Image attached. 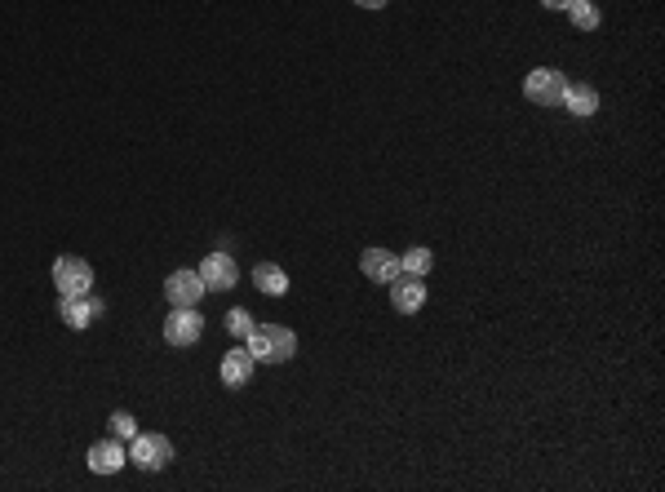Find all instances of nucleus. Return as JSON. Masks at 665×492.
<instances>
[{
    "label": "nucleus",
    "instance_id": "1",
    "mask_svg": "<svg viewBox=\"0 0 665 492\" xmlns=\"http://www.w3.org/2000/svg\"><path fill=\"white\" fill-rule=\"evenodd\" d=\"M244 342H249L244 351L258 364H289L293 355H298V333L284 324H253Z\"/></svg>",
    "mask_w": 665,
    "mask_h": 492
},
{
    "label": "nucleus",
    "instance_id": "2",
    "mask_svg": "<svg viewBox=\"0 0 665 492\" xmlns=\"http://www.w3.org/2000/svg\"><path fill=\"white\" fill-rule=\"evenodd\" d=\"M129 461L138 470H147V475H156V470H165L173 461V439L169 435H156V430H147V435H133L129 439Z\"/></svg>",
    "mask_w": 665,
    "mask_h": 492
},
{
    "label": "nucleus",
    "instance_id": "3",
    "mask_svg": "<svg viewBox=\"0 0 665 492\" xmlns=\"http://www.w3.org/2000/svg\"><path fill=\"white\" fill-rule=\"evenodd\" d=\"M564 89H568V80H564V71H555V67H537L524 76V98L537 102V107H559V102H564Z\"/></svg>",
    "mask_w": 665,
    "mask_h": 492
},
{
    "label": "nucleus",
    "instance_id": "4",
    "mask_svg": "<svg viewBox=\"0 0 665 492\" xmlns=\"http://www.w3.org/2000/svg\"><path fill=\"white\" fill-rule=\"evenodd\" d=\"M54 284L63 297H76V293H89L94 289V266L85 258H76V253H63V258H54Z\"/></svg>",
    "mask_w": 665,
    "mask_h": 492
},
{
    "label": "nucleus",
    "instance_id": "5",
    "mask_svg": "<svg viewBox=\"0 0 665 492\" xmlns=\"http://www.w3.org/2000/svg\"><path fill=\"white\" fill-rule=\"evenodd\" d=\"M204 337V315L196 306H173L165 320V342L169 346H196Z\"/></svg>",
    "mask_w": 665,
    "mask_h": 492
},
{
    "label": "nucleus",
    "instance_id": "6",
    "mask_svg": "<svg viewBox=\"0 0 665 492\" xmlns=\"http://www.w3.org/2000/svg\"><path fill=\"white\" fill-rule=\"evenodd\" d=\"M196 271H200L204 289H213V293H227V289L240 284V266H235V258H231V253H222V249H213Z\"/></svg>",
    "mask_w": 665,
    "mask_h": 492
},
{
    "label": "nucleus",
    "instance_id": "7",
    "mask_svg": "<svg viewBox=\"0 0 665 492\" xmlns=\"http://www.w3.org/2000/svg\"><path fill=\"white\" fill-rule=\"evenodd\" d=\"M391 302H395V311L399 315H417L426 306V275H408V271H399L391 284Z\"/></svg>",
    "mask_w": 665,
    "mask_h": 492
},
{
    "label": "nucleus",
    "instance_id": "8",
    "mask_svg": "<svg viewBox=\"0 0 665 492\" xmlns=\"http://www.w3.org/2000/svg\"><path fill=\"white\" fill-rule=\"evenodd\" d=\"M102 311H107V306H102V297H89V293H76V297H63V302H58V315H63V324L76 328V333L94 324Z\"/></svg>",
    "mask_w": 665,
    "mask_h": 492
},
{
    "label": "nucleus",
    "instance_id": "9",
    "mask_svg": "<svg viewBox=\"0 0 665 492\" xmlns=\"http://www.w3.org/2000/svg\"><path fill=\"white\" fill-rule=\"evenodd\" d=\"M204 293H209V289H204L200 271H173L169 280H165L169 306H200V297H204Z\"/></svg>",
    "mask_w": 665,
    "mask_h": 492
},
{
    "label": "nucleus",
    "instance_id": "10",
    "mask_svg": "<svg viewBox=\"0 0 665 492\" xmlns=\"http://www.w3.org/2000/svg\"><path fill=\"white\" fill-rule=\"evenodd\" d=\"M125 461H129L125 439H98V444L89 448V470H94V475H116Z\"/></svg>",
    "mask_w": 665,
    "mask_h": 492
},
{
    "label": "nucleus",
    "instance_id": "11",
    "mask_svg": "<svg viewBox=\"0 0 665 492\" xmlns=\"http://www.w3.org/2000/svg\"><path fill=\"white\" fill-rule=\"evenodd\" d=\"M360 271H364L373 284H391L395 275H399V258H395L391 249H364Z\"/></svg>",
    "mask_w": 665,
    "mask_h": 492
},
{
    "label": "nucleus",
    "instance_id": "12",
    "mask_svg": "<svg viewBox=\"0 0 665 492\" xmlns=\"http://www.w3.org/2000/svg\"><path fill=\"white\" fill-rule=\"evenodd\" d=\"M253 373H258V360L249 351H227L222 355V382L227 386H249Z\"/></svg>",
    "mask_w": 665,
    "mask_h": 492
},
{
    "label": "nucleus",
    "instance_id": "13",
    "mask_svg": "<svg viewBox=\"0 0 665 492\" xmlns=\"http://www.w3.org/2000/svg\"><path fill=\"white\" fill-rule=\"evenodd\" d=\"M559 107H568L572 116H581V120L595 116V111H599V89H595V85H568Z\"/></svg>",
    "mask_w": 665,
    "mask_h": 492
},
{
    "label": "nucleus",
    "instance_id": "14",
    "mask_svg": "<svg viewBox=\"0 0 665 492\" xmlns=\"http://www.w3.org/2000/svg\"><path fill=\"white\" fill-rule=\"evenodd\" d=\"M253 284H258V293H266V297H284V293H289V275H284V266H275V262H258V266H253Z\"/></svg>",
    "mask_w": 665,
    "mask_h": 492
},
{
    "label": "nucleus",
    "instance_id": "15",
    "mask_svg": "<svg viewBox=\"0 0 665 492\" xmlns=\"http://www.w3.org/2000/svg\"><path fill=\"white\" fill-rule=\"evenodd\" d=\"M431 266H435V253L431 249H408L404 258H399V271H408V275H431Z\"/></svg>",
    "mask_w": 665,
    "mask_h": 492
},
{
    "label": "nucleus",
    "instance_id": "16",
    "mask_svg": "<svg viewBox=\"0 0 665 492\" xmlns=\"http://www.w3.org/2000/svg\"><path fill=\"white\" fill-rule=\"evenodd\" d=\"M568 18H572V27H577V32H595V27H599V9L590 5V0H572Z\"/></svg>",
    "mask_w": 665,
    "mask_h": 492
},
{
    "label": "nucleus",
    "instance_id": "17",
    "mask_svg": "<svg viewBox=\"0 0 665 492\" xmlns=\"http://www.w3.org/2000/svg\"><path fill=\"white\" fill-rule=\"evenodd\" d=\"M249 328H253V315L244 311V306L227 311V333H231V337H249Z\"/></svg>",
    "mask_w": 665,
    "mask_h": 492
},
{
    "label": "nucleus",
    "instance_id": "18",
    "mask_svg": "<svg viewBox=\"0 0 665 492\" xmlns=\"http://www.w3.org/2000/svg\"><path fill=\"white\" fill-rule=\"evenodd\" d=\"M111 435H116V439H133V435H138L133 413H125V408H120V413H111Z\"/></svg>",
    "mask_w": 665,
    "mask_h": 492
},
{
    "label": "nucleus",
    "instance_id": "19",
    "mask_svg": "<svg viewBox=\"0 0 665 492\" xmlns=\"http://www.w3.org/2000/svg\"><path fill=\"white\" fill-rule=\"evenodd\" d=\"M355 5H360V9H386L391 0H355Z\"/></svg>",
    "mask_w": 665,
    "mask_h": 492
},
{
    "label": "nucleus",
    "instance_id": "20",
    "mask_svg": "<svg viewBox=\"0 0 665 492\" xmlns=\"http://www.w3.org/2000/svg\"><path fill=\"white\" fill-rule=\"evenodd\" d=\"M541 5H546V9H568L572 0H541Z\"/></svg>",
    "mask_w": 665,
    "mask_h": 492
}]
</instances>
